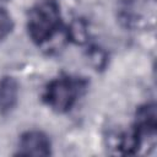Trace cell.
Instances as JSON below:
<instances>
[{"label": "cell", "instance_id": "2", "mask_svg": "<svg viewBox=\"0 0 157 157\" xmlns=\"http://www.w3.org/2000/svg\"><path fill=\"white\" fill-rule=\"evenodd\" d=\"M78 94L77 82L71 78H56L52 81L45 90V101L49 107L56 112L69 110Z\"/></svg>", "mask_w": 157, "mask_h": 157}, {"label": "cell", "instance_id": "4", "mask_svg": "<svg viewBox=\"0 0 157 157\" xmlns=\"http://www.w3.org/2000/svg\"><path fill=\"white\" fill-rule=\"evenodd\" d=\"M18 96L17 82L12 77H4L0 80V113L10 112L16 102Z\"/></svg>", "mask_w": 157, "mask_h": 157}, {"label": "cell", "instance_id": "6", "mask_svg": "<svg viewBox=\"0 0 157 157\" xmlns=\"http://www.w3.org/2000/svg\"><path fill=\"white\" fill-rule=\"evenodd\" d=\"M12 18L7 11L0 9V42H2L12 31Z\"/></svg>", "mask_w": 157, "mask_h": 157}, {"label": "cell", "instance_id": "1", "mask_svg": "<svg viewBox=\"0 0 157 157\" xmlns=\"http://www.w3.org/2000/svg\"><path fill=\"white\" fill-rule=\"evenodd\" d=\"M60 25V13L58 6L52 0H44L36 5L28 16V33L37 43H44L50 39Z\"/></svg>", "mask_w": 157, "mask_h": 157}, {"label": "cell", "instance_id": "3", "mask_svg": "<svg viewBox=\"0 0 157 157\" xmlns=\"http://www.w3.org/2000/svg\"><path fill=\"white\" fill-rule=\"evenodd\" d=\"M20 155L48 156L50 153V142L40 131H28L22 135L18 147Z\"/></svg>", "mask_w": 157, "mask_h": 157}, {"label": "cell", "instance_id": "5", "mask_svg": "<svg viewBox=\"0 0 157 157\" xmlns=\"http://www.w3.org/2000/svg\"><path fill=\"white\" fill-rule=\"evenodd\" d=\"M156 130V108L155 105H146L137 113L135 131L139 136L151 135Z\"/></svg>", "mask_w": 157, "mask_h": 157}]
</instances>
